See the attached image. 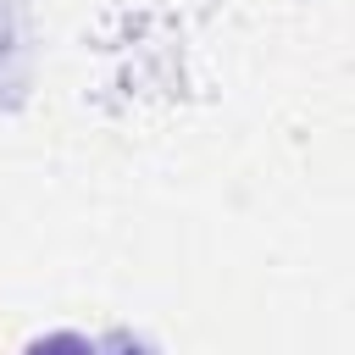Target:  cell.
Returning a JSON list of instances; mask_svg holds the SVG:
<instances>
[{"mask_svg": "<svg viewBox=\"0 0 355 355\" xmlns=\"http://www.w3.org/2000/svg\"><path fill=\"white\" fill-rule=\"evenodd\" d=\"M22 355H100L83 333H44V338H33Z\"/></svg>", "mask_w": 355, "mask_h": 355, "instance_id": "6da1fadb", "label": "cell"}]
</instances>
